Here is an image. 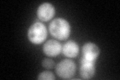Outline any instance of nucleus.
Returning a JSON list of instances; mask_svg holds the SVG:
<instances>
[{
  "instance_id": "f257e3e1",
  "label": "nucleus",
  "mask_w": 120,
  "mask_h": 80,
  "mask_svg": "<svg viewBox=\"0 0 120 80\" xmlns=\"http://www.w3.org/2000/svg\"><path fill=\"white\" fill-rule=\"evenodd\" d=\"M49 32L55 39L65 40L70 36L71 27L64 18H56L49 24Z\"/></svg>"
},
{
  "instance_id": "f03ea898",
  "label": "nucleus",
  "mask_w": 120,
  "mask_h": 80,
  "mask_svg": "<svg viewBox=\"0 0 120 80\" xmlns=\"http://www.w3.org/2000/svg\"><path fill=\"white\" fill-rule=\"evenodd\" d=\"M28 39L33 44H41L47 38V28L42 22H35L28 29Z\"/></svg>"
},
{
  "instance_id": "7ed1b4c3",
  "label": "nucleus",
  "mask_w": 120,
  "mask_h": 80,
  "mask_svg": "<svg viewBox=\"0 0 120 80\" xmlns=\"http://www.w3.org/2000/svg\"><path fill=\"white\" fill-rule=\"evenodd\" d=\"M76 71V65L73 60L71 59H64L60 61L56 65V73L59 77L63 79H68L73 77Z\"/></svg>"
},
{
  "instance_id": "20e7f679",
  "label": "nucleus",
  "mask_w": 120,
  "mask_h": 80,
  "mask_svg": "<svg viewBox=\"0 0 120 80\" xmlns=\"http://www.w3.org/2000/svg\"><path fill=\"white\" fill-rule=\"evenodd\" d=\"M100 54V49L96 44L92 42H87L82 47V58L85 61L96 62L97 58Z\"/></svg>"
},
{
  "instance_id": "39448f33",
  "label": "nucleus",
  "mask_w": 120,
  "mask_h": 80,
  "mask_svg": "<svg viewBox=\"0 0 120 80\" xmlns=\"http://www.w3.org/2000/svg\"><path fill=\"white\" fill-rule=\"evenodd\" d=\"M36 15H37V17H38V19L40 21L47 22V21L51 20V19L54 17L55 8L51 3H48V2L42 3V4L37 8Z\"/></svg>"
},
{
  "instance_id": "423d86ee",
  "label": "nucleus",
  "mask_w": 120,
  "mask_h": 80,
  "mask_svg": "<svg viewBox=\"0 0 120 80\" xmlns=\"http://www.w3.org/2000/svg\"><path fill=\"white\" fill-rule=\"evenodd\" d=\"M62 52V45L57 40H47L44 43L43 53L48 57H56Z\"/></svg>"
},
{
  "instance_id": "0eeeda50",
  "label": "nucleus",
  "mask_w": 120,
  "mask_h": 80,
  "mask_svg": "<svg viewBox=\"0 0 120 80\" xmlns=\"http://www.w3.org/2000/svg\"><path fill=\"white\" fill-rule=\"evenodd\" d=\"M96 66L95 62L85 61V60H80V75L84 79H90L92 78L95 74Z\"/></svg>"
},
{
  "instance_id": "6e6552de",
  "label": "nucleus",
  "mask_w": 120,
  "mask_h": 80,
  "mask_svg": "<svg viewBox=\"0 0 120 80\" xmlns=\"http://www.w3.org/2000/svg\"><path fill=\"white\" fill-rule=\"evenodd\" d=\"M62 53L67 58H74L79 54V46L74 41H67L62 46Z\"/></svg>"
},
{
  "instance_id": "1a4fd4ad",
  "label": "nucleus",
  "mask_w": 120,
  "mask_h": 80,
  "mask_svg": "<svg viewBox=\"0 0 120 80\" xmlns=\"http://www.w3.org/2000/svg\"><path fill=\"white\" fill-rule=\"evenodd\" d=\"M38 79L39 80H54L55 76L50 71H44V72H41L38 75Z\"/></svg>"
},
{
  "instance_id": "9d476101",
  "label": "nucleus",
  "mask_w": 120,
  "mask_h": 80,
  "mask_svg": "<svg viewBox=\"0 0 120 80\" xmlns=\"http://www.w3.org/2000/svg\"><path fill=\"white\" fill-rule=\"evenodd\" d=\"M42 66L47 68V69H50L54 66V61L51 58H45L42 61Z\"/></svg>"
}]
</instances>
